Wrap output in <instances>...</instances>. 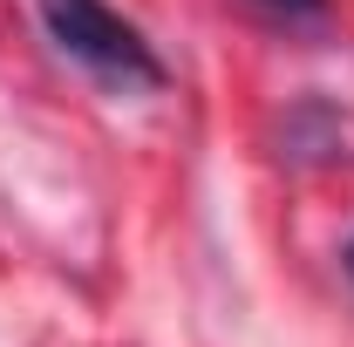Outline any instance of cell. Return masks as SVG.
I'll return each instance as SVG.
<instances>
[{
  "label": "cell",
  "mask_w": 354,
  "mask_h": 347,
  "mask_svg": "<svg viewBox=\"0 0 354 347\" xmlns=\"http://www.w3.org/2000/svg\"><path fill=\"white\" fill-rule=\"evenodd\" d=\"M41 21L55 35V48L75 55L82 68H95L102 82H123V88H157L164 82V62L150 55V41L123 14H109L102 0H41Z\"/></svg>",
  "instance_id": "6da1fadb"
},
{
  "label": "cell",
  "mask_w": 354,
  "mask_h": 347,
  "mask_svg": "<svg viewBox=\"0 0 354 347\" xmlns=\"http://www.w3.org/2000/svg\"><path fill=\"white\" fill-rule=\"evenodd\" d=\"M259 7H272V14H320L327 0H259Z\"/></svg>",
  "instance_id": "7a4b0ae2"
},
{
  "label": "cell",
  "mask_w": 354,
  "mask_h": 347,
  "mask_svg": "<svg viewBox=\"0 0 354 347\" xmlns=\"http://www.w3.org/2000/svg\"><path fill=\"white\" fill-rule=\"evenodd\" d=\"M348 272H354V238H348Z\"/></svg>",
  "instance_id": "3957f363"
}]
</instances>
